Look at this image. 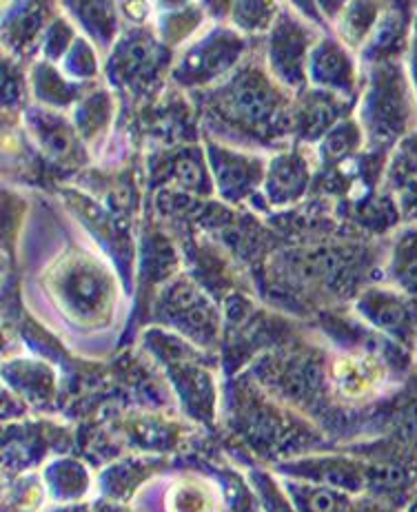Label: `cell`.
Masks as SVG:
<instances>
[{
  "instance_id": "obj_1",
  "label": "cell",
  "mask_w": 417,
  "mask_h": 512,
  "mask_svg": "<svg viewBox=\"0 0 417 512\" xmlns=\"http://www.w3.org/2000/svg\"><path fill=\"white\" fill-rule=\"evenodd\" d=\"M160 512H216V495L200 479L182 477L180 484L165 490Z\"/></svg>"
},
{
  "instance_id": "obj_2",
  "label": "cell",
  "mask_w": 417,
  "mask_h": 512,
  "mask_svg": "<svg viewBox=\"0 0 417 512\" xmlns=\"http://www.w3.org/2000/svg\"><path fill=\"white\" fill-rule=\"evenodd\" d=\"M67 512H69V510H67ZM71 512H76V510H71Z\"/></svg>"
}]
</instances>
